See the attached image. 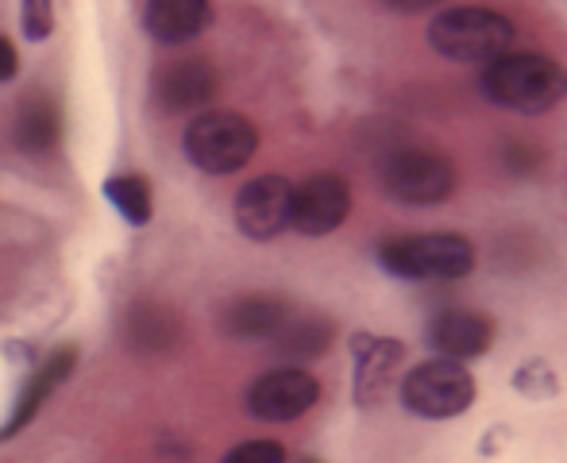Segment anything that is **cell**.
<instances>
[{"label": "cell", "instance_id": "obj_21", "mask_svg": "<svg viewBox=\"0 0 567 463\" xmlns=\"http://www.w3.org/2000/svg\"><path fill=\"white\" fill-rule=\"evenodd\" d=\"M220 463H286V449L278 441H244L228 449Z\"/></svg>", "mask_w": 567, "mask_h": 463}, {"label": "cell", "instance_id": "obj_13", "mask_svg": "<svg viewBox=\"0 0 567 463\" xmlns=\"http://www.w3.org/2000/svg\"><path fill=\"white\" fill-rule=\"evenodd\" d=\"M74 371H78V348L74 344H59L47 359H39L35 371L23 379L20 394H16L12 413H8L4 425H0V444L12 441L16 433H23V429L35 421V413L47 405V398H51Z\"/></svg>", "mask_w": 567, "mask_h": 463}, {"label": "cell", "instance_id": "obj_9", "mask_svg": "<svg viewBox=\"0 0 567 463\" xmlns=\"http://www.w3.org/2000/svg\"><path fill=\"white\" fill-rule=\"evenodd\" d=\"M220 90V74L209 59H174L151 74V109H158L163 116H182V113H205L213 97Z\"/></svg>", "mask_w": 567, "mask_h": 463}, {"label": "cell", "instance_id": "obj_22", "mask_svg": "<svg viewBox=\"0 0 567 463\" xmlns=\"http://www.w3.org/2000/svg\"><path fill=\"white\" fill-rule=\"evenodd\" d=\"M0 356L16 367H35L39 363V348L28 344V340H4V344H0Z\"/></svg>", "mask_w": 567, "mask_h": 463}, {"label": "cell", "instance_id": "obj_23", "mask_svg": "<svg viewBox=\"0 0 567 463\" xmlns=\"http://www.w3.org/2000/svg\"><path fill=\"white\" fill-rule=\"evenodd\" d=\"M16 70H20V54H16L12 39H8V35H0V85H4V82H12V78H16Z\"/></svg>", "mask_w": 567, "mask_h": 463}, {"label": "cell", "instance_id": "obj_19", "mask_svg": "<svg viewBox=\"0 0 567 463\" xmlns=\"http://www.w3.org/2000/svg\"><path fill=\"white\" fill-rule=\"evenodd\" d=\"M509 387H514L522 398H529V402H553V398L560 394V374H556V367L548 363V359L533 356L517 367Z\"/></svg>", "mask_w": 567, "mask_h": 463}, {"label": "cell", "instance_id": "obj_20", "mask_svg": "<svg viewBox=\"0 0 567 463\" xmlns=\"http://www.w3.org/2000/svg\"><path fill=\"white\" fill-rule=\"evenodd\" d=\"M20 31L28 43H43L54 31V4L51 0H23L20 8Z\"/></svg>", "mask_w": 567, "mask_h": 463}, {"label": "cell", "instance_id": "obj_14", "mask_svg": "<svg viewBox=\"0 0 567 463\" xmlns=\"http://www.w3.org/2000/svg\"><path fill=\"white\" fill-rule=\"evenodd\" d=\"M140 23L158 47H186L213 23V4L205 0H151Z\"/></svg>", "mask_w": 567, "mask_h": 463}, {"label": "cell", "instance_id": "obj_3", "mask_svg": "<svg viewBox=\"0 0 567 463\" xmlns=\"http://www.w3.org/2000/svg\"><path fill=\"white\" fill-rule=\"evenodd\" d=\"M379 267L402 282H460L475 270V244L460 232H413L379 244Z\"/></svg>", "mask_w": 567, "mask_h": 463}, {"label": "cell", "instance_id": "obj_16", "mask_svg": "<svg viewBox=\"0 0 567 463\" xmlns=\"http://www.w3.org/2000/svg\"><path fill=\"white\" fill-rule=\"evenodd\" d=\"M101 194H105V202L113 205L116 217L124 220L127 228H143L155 217V194H151V182L143 178V174H135V171L113 174V178H105Z\"/></svg>", "mask_w": 567, "mask_h": 463}, {"label": "cell", "instance_id": "obj_2", "mask_svg": "<svg viewBox=\"0 0 567 463\" xmlns=\"http://www.w3.org/2000/svg\"><path fill=\"white\" fill-rule=\"evenodd\" d=\"M517 43V28L509 16L483 4H452L429 20V47L441 59L467 62V66H491Z\"/></svg>", "mask_w": 567, "mask_h": 463}, {"label": "cell", "instance_id": "obj_10", "mask_svg": "<svg viewBox=\"0 0 567 463\" xmlns=\"http://www.w3.org/2000/svg\"><path fill=\"white\" fill-rule=\"evenodd\" d=\"M351 398L359 410H374L386 398L394 374L402 371L410 348L394 337H374V332H351Z\"/></svg>", "mask_w": 567, "mask_h": 463}, {"label": "cell", "instance_id": "obj_18", "mask_svg": "<svg viewBox=\"0 0 567 463\" xmlns=\"http://www.w3.org/2000/svg\"><path fill=\"white\" fill-rule=\"evenodd\" d=\"M275 344L290 359H313L332 344V321H313V317L309 321H286Z\"/></svg>", "mask_w": 567, "mask_h": 463}, {"label": "cell", "instance_id": "obj_4", "mask_svg": "<svg viewBox=\"0 0 567 463\" xmlns=\"http://www.w3.org/2000/svg\"><path fill=\"white\" fill-rule=\"evenodd\" d=\"M182 151H186L189 166L213 174V178H225V174H239L255 158L259 127L231 109H205L182 132Z\"/></svg>", "mask_w": 567, "mask_h": 463}, {"label": "cell", "instance_id": "obj_6", "mask_svg": "<svg viewBox=\"0 0 567 463\" xmlns=\"http://www.w3.org/2000/svg\"><path fill=\"white\" fill-rule=\"evenodd\" d=\"M382 186L394 202L402 205H441L449 202L460 186V171L449 155L429 147H405L394 151V155L382 163Z\"/></svg>", "mask_w": 567, "mask_h": 463}, {"label": "cell", "instance_id": "obj_7", "mask_svg": "<svg viewBox=\"0 0 567 463\" xmlns=\"http://www.w3.org/2000/svg\"><path fill=\"white\" fill-rule=\"evenodd\" d=\"M317 402H321V382L306 367H270L244 394L247 413L255 421H267V425H290Z\"/></svg>", "mask_w": 567, "mask_h": 463}, {"label": "cell", "instance_id": "obj_1", "mask_svg": "<svg viewBox=\"0 0 567 463\" xmlns=\"http://www.w3.org/2000/svg\"><path fill=\"white\" fill-rule=\"evenodd\" d=\"M478 90L491 105L522 116H545L567 101V70L540 51H509L483 66Z\"/></svg>", "mask_w": 567, "mask_h": 463}, {"label": "cell", "instance_id": "obj_8", "mask_svg": "<svg viewBox=\"0 0 567 463\" xmlns=\"http://www.w3.org/2000/svg\"><path fill=\"white\" fill-rule=\"evenodd\" d=\"M293 213V182L286 174H259V178L244 182L231 202V217H236L239 236L251 244H270L290 228Z\"/></svg>", "mask_w": 567, "mask_h": 463}, {"label": "cell", "instance_id": "obj_11", "mask_svg": "<svg viewBox=\"0 0 567 463\" xmlns=\"http://www.w3.org/2000/svg\"><path fill=\"white\" fill-rule=\"evenodd\" d=\"M351 213V186L337 171L309 174L301 186H293L290 228L306 239H321L337 232Z\"/></svg>", "mask_w": 567, "mask_h": 463}, {"label": "cell", "instance_id": "obj_17", "mask_svg": "<svg viewBox=\"0 0 567 463\" xmlns=\"http://www.w3.org/2000/svg\"><path fill=\"white\" fill-rule=\"evenodd\" d=\"M62 120H59V105L51 97H35L23 105L20 113V143L28 151H51L59 143Z\"/></svg>", "mask_w": 567, "mask_h": 463}, {"label": "cell", "instance_id": "obj_12", "mask_svg": "<svg viewBox=\"0 0 567 463\" xmlns=\"http://www.w3.org/2000/svg\"><path fill=\"white\" fill-rule=\"evenodd\" d=\"M494 317L478 313V309H463V306H452V309H441L433 321L425 325V344L433 348L436 359H452V363H463L467 359H478L494 348Z\"/></svg>", "mask_w": 567, "mask_h": 463}, {"label": "cell", "instance_id": "obj_24", "mask_svg": "<svg viewBox=\"0 0 567 463\" xmlns=\"http://www.w3.org/2000/svg\"><path fill=\"white\" fill-rule=\"evenodd\" d=\"M506 436H509L506 425L491 429V433H486L483 441H478V452H483V456H498V441H506Z\"/></svg>", "mask_w": 567, "mask_h": 463}, {"label": "cell", "instance_id": "obj_15", "mask_svg": "<svg viewBox=\"0 0 567 463\" xmlns=\"http://www.w3.org/2000/svg\"><path fill=\"white\" fill-rule=\"evenodd\" d=\"M293 317V306L282 298H270V294H247L236 298L231 306L220 313V329L228 337H278L282 325Z\"/></svg>", "mask_w": 567, "mask_h": 463}, {"label": "cell", "instance_id": "obj_25", "mask_svg": "<svg viewBox=\"0 0 567 463\" xmlns=\"http://www.w3.org/2000/svg\"><path fill=\"white\" fill-rule=\"evenodd\" d=\"M301 463H321V460H301Z\"/></svg>", "mask_w": 567, "mask_h": 463}, {"label": "cell", "instance_id": "obj_5", "mask_svg": "<svg viewBox=\"0 0 567 463\" xmlns=\"http://www.w3.org/2000/svg\"><path fill=\"white\" fill-rule=\"evenodd\" d=\"M478 382L463 363L452 359H421L417 367L402 374L398 382V402L421 421H452L475 405Z\"/></svg>", "mask_w": 567, "mask_h": 463}]
</instances>
